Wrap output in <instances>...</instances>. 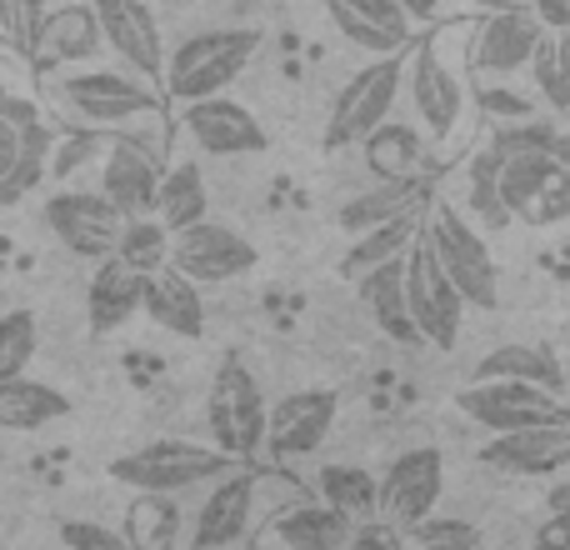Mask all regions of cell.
Returning a JSON list of instances; mask_svg holds the SVG:
<instances>
[{
    "label": "cell",
    "instance_id": "1",
    "mask_svg": "<svg viewBox=\"0 0 570 550\" xmlns=\"http://www.w3.org/2000/svg\"><path fill=\"white\" fill-rule=\"evenodd\" d=\"M261 40L266 36L256 26H220V30H200V36L180 40L166 56V90L180 106L206 96H226V86H236V76L256 60Z\"/></svg>",
    "mask_w": 570,
    "mask_h": 550
},
{
    "label": "cell",
    "instance_id": "2",
    "mask_svg": "<svg viewBox=\"0 0 570 550\" xmlns=\"http://www.w3.org/2000/svg\"><path fill=\"white\" fill-rule=\"evenodd\" d=\"M230 471H236V455H226L220 445H196V441H156L110 461V481L130 485L140 495H176V491H190V485L220 481Z\"/></svg>",
    "mask_w": 570,
    "mask_h": 550
},
{
    "label": "cell",
    "instance_id": "3",
    "mask_svg": "<svg viewBox=\"0 0 570 550\" xmlns=\"http://www.w3.org/2000/svg\"><path fill=\"white\" fill-rule=\"evenodd\" d=\"M425 240H431L445 275L455 281V291L465 295V305L495 311V301H501V271H495L491 246H485V236L471 226V216L455 210L451 200H435V206L425 210Z\"/></svg>",
    "mask_w": 570,
    "mask_h": 550
},
{
    "label": "cell",
    "instance_id": "4",
    "mask_svg": "<svg viewBox=\"0 0 570 550\" xmlns=\"http://www.w3.org/2000/svg\"><path fill=\"white\" fill-rule=\"evenodd\" d=\"M405 90V56H371V66H361L341 86L331 106V126H325V146L345 150L361 146L375 126H385Z\"/></svg>",
    "mask_w": 570,
    "mask_h": 550
},
{
    "label": "cell",
    "instance_id": "5",
    "mask_svg": "<svg viewBox=\"0 0 570 550\" xmlns=\"http://www.w3.org/2000/svg\"><path fill=\"white\" fill-rule=\"evenodd\" d=\"M405 301H411V321H415V331H421V341L435 345V351H455L461 321H465V295L455 291V281L445 275L441 261H435L425 230H421V240L405 251Z\"/></svg>",
    "mask_w": 570,
    "mask_h": 550
},
{
    "label": "cell",
    "instance_id": "6",
    "mask_svg": "<svg viewBox=\"0 0 570 550\" xmlns=\"http://www.w3.org/2000/svg\"><path fill=\"white\" fill-rule=\"evenodd\" d=\"M455 405H461L475 425H485L491 435L570 421V405L561 395L546 391V385H531V381H471L455 395Z\"/></svg>",
    "mask_w": 570,
    "mask_h": 550
},
{
    "label": "cell",
    "instance_id": "7",
    "mask_svg": "<svg viewBox=\"0 0 570 550\" xmlns=\"http://www.w3.org/2000/svg\"><path fill=\"white\" fill-rule=\"evenodd\" d=\"M271 425V401L261 391V381L240 361H226L210 381V435L226 455H256L266 445Z\"/></svg>",
    "mask_w": 570,
    "mask_h": 550
},
{
    "label": "cell",
    "instance_id": "8",
    "mask_svg": "<svg viewBox=\"0 0 570 550\" xmlns=\"http://www.w3.org/2000/svg\"><path fill=\"white\" fill-rule=\"evenodd\" d=\"M501 200L511 220L525 226H561L570 216V166L561 156H505Z\"/></svg>",
    "mask_w": 570,
    "mask_h": 550
},
{
    "label": "cell",
    "instance_id": "9",
    "mask_svg": "<svg viewBox=\"0 0 570 550\" xmlns=\"http://www.w3.org/2000/svg\"><path fill=\"white\" fill-rule=\"evenodd\" d=\"M60 100L76 110V120L100 130H120L140 116H156L160 96L140 76H116V70H86V76L60 80Z\"/></svg>",
    "mask_w": 570,
    "mask_h": 550
},
{
    "label": "cell",
    "instance_id": "10",
    "mask_svg": "<svg viewBox=\"0 0 570 550\" xmlns=\"http://www.w3.org/2000/svg\"><path fill=\"white\" fill-rule=\"evenodd\" d=\"M46 226L70 256L106 261V256H116L126 216H120L100 190H56V196L46 200Z\"/></svg>",
    "mask_w": 570,
    "mask_h": 550
},
{
    "label": "cell",
    "instance_id": "11",
    "mask_svg": "<svg viewBox=\"0 0 570 550\" xmlns=\"http://www.w3.org/2000/svg\"><path fill=\"white\" fill-rule=\"evenodd\" d=\"M441 495H445V455L435 445L401 451L381 475V515L395 521L401 531H411L425 515H435Z\"/></svg>",
    "mask_w": 570,
    "mask_h": 550
},
{
    "label": "cell",
    "instance_id": "12",
    "mask_svg": "<svg viewBox=\"0 0 570 550\" xmlns=\"http://www.w3.org/2000/svg\"><path fill=\"white\" fill-rule=\"evenodd\" d=\"M256 526V475L230 471L196 505V521L186 531V550H240Z\"/></svg>",
    "mask_w": 570,
    "mask_h": 550
},
{
    "label": "cell",
    "instance_id": "13",
    "mask_svg": "<svg viewBox=\"0 0 570 550\" xmlns=\"http://www.w3.org/2000/svg\"><path fill=\"white\" fill-rule=\"evenodd\" d=\"M170 266H180L196 285H226L236 275H246L256 266V246L246 236H236L220 220H196V226L176 230L170 240Z\"/></svg>",
    "mask_w": 570,
    "mask_h": 550
},
{
    "label": "cell",
    "instance_id": "14",
    "mask_svg": "<svg viewBox=\"0 0 570 550\" xmlns=\"http://www.w3.org/2000/svg\"><path fill=\"white\" fill-rule=\"evenodd\" d=\"M100 16V36L106 50H116L140 80H166V40H160V20L146 0H90Z\"/></svg>",
    "mask_w": 570,
    "mask_h": 550
},
{
    "label": "cell",
    "instance_id": "15",
    "mask_svg": "<svg viewBox=\"0 0 570 550\" xmlns=\"http://www.w3.org/2000/svg\"><path fill=\"white\" fill-rule=\"evenodd\" d=\"M166 176V160L140 150L120 130H110L106 156H100V196L120 210V216H156V190Z\"/></svg>",
    "mask_w": 570,
    "mask_h": 550
},
{
    "label": "cell",
    "instance_id": "16",
    "mask_svg": "<svg viewBox=\"0 0 570 550\" xmlns=\"http://www.w3.org/2000/svg\"><path fill=\"white\" fill-rule=\"evenodd\" d=\"M180 126H186V136L196 140V150H206V156H261V150H266V126L230 96L190 100Z\"/></svg>",
    "mask_w": 570,
    "mask_h": 550
},
{
    "label": "cell",
    "instance_id": "17",
    "mask_svg": "<svg viewBox=\"0 0 570 550\" xmlns=\"http://www.w3.org/2000/svg\"><path fill=\"white\" fill-rule=\"evenodd\" d=\"M335 411H341V395L335 391H291L271 405V425H266V451L281 455V461H295V455H311L315 445H325L335 425Z\"/></svg>",
    "mask_w": 570,
    "mask_h": 550
},
{
    "label": "cell",
    "instance_id": "18",
    "mask_svg": "<svg viewBox=\"0 0 570 550\" xmlns=\"http://www.w3.org/2000/svg\"><path fill=\"white\" fill-rule=\"evenodd\" d=\"M481 465L505 471V475H541V481H556V475L570 471V421L491 435V441L481 445Z\"/></svg>",
    "mask_w": 570,
    "mask_h": 550
},
{
    "label": "cell",
    "instance_id": "19",
    "mask_svg": "<svg viewBox=\"0 0 570 550\" xmlns=\"http://www.w3.org/2000/svg\"><path fill=\"white\" fill-rule=\"evenodd\" d=\"M405 90H411L415 120H421L431 136H451V130L461 126L465 86H461V76L441 60L435 46H415V56L405 60Z\"/></svg>",
    "mask_w": 570,
    "mask_h": 550
},
{
    "label": "cell",
    "instance_id": "20",
    "mask_svg": "<svg viewBox=\"0 0 570 550\" xmlns=\"http://www.w3.org/2000/svg\"><path fill=\"white\" fill-rule=\"evenodd\" d=\"M541 36H546V26L535 20V10L485 16L471 40V66L491 80H511L515 70H531V56H535V46H541Z\"/></svg>",
    "mask_w": 570,
    "mask_h": 550
},
{
    "label": "cell",
    "instance_id": "21",
    "mask_svg": "<svg viewBox=\"0 0 570 550\" xmlns=\"http://www.w3.org/2000/svg\"><path fill=\"white\" fill-rule=\"evenodd\" d=\"M325 16L365 56H401L411 46V10L401 0H325Z\"/></svg>",
    "mask_w": 570,
    "mask_h": 550
},
{
    "label": "cell",
    "instance_id": "22",
    "mask_svg": "<svg viewBox=\"0 0 570 550\" xmlns=\"http://www.w3.org/2000/svg\"><path fill=\"white\" fill-rule=\"evenodd\" d=\"M140 311H146V275L130 271L120 256L96 261V275H90V291H86L90 331L110 335V331H120V325L136 321Z\"/></svg>",
    "mask_w": 570,
    "mask_h": 550
},
{
    "label": "cell",
    "instance_id": "23",
    "mask_svg": "<svg viewBox=\"0 0 570 550\" xmlns=\"http://www.w3.org/2000/svg\"><path fill=\"white\" fill-rule=\"evenodd\" d=\"M146 315L150 325H160V331L180 335V341H196L200 331H206V301H200V285L190 281L180 266H160L146 275Z\"/></svg>",
    "mask_w": 570,
    "mask_h": 550
},
{
    "label": "cell",
    "instance_id": "24",
    "mask_svg": "<svg viewBox=\"0 0 570 550\" xmlns=\"http://www.w3.org/2000/svg\"><path fill=\"white\" fill-rule=\"evenodd\" d=\"M355 295H361V305L375 315V325H381L395 345H421V331H415V321H411V301H405V256L385 261V266H375L371 275H361Z\"/></svg>",
    "mask_w": 570,
    "mask_h": 550
},
{
    "label": "cell",
    "instance_id": "25",
    "mask_svg": "<svg viewBox=\"0 0 570 550\" xmlns=\"http://www.w3.org/2000/svg\"><path fill=\"white\" fill-rule=\"evenodd\" d=\"M106 50V36H100V16L96 6H60L46 16L36 40V56L56 60V66H80V60H96Z\"/></svg>",
    "mask_w": 570,
    "mask_h": 550
},
{
    "label": "cell",
    "instance_id": "26",
    "mask_svg": "<svg viewBox=\"0 0 570 550\" xmlns=\"http://www.w3.org/2000/svg\"><path fill=\"white\" fill-rule=\"evenodd\" d=\"M271 536H276L285 550H351L355 521L325 501H305V505L281 511L276 521H271Z\"/></svg>",
    "mask_w": 570,
    "mask_h": 550
},
{
    "label": "cell",
    "instance_id": "27",
    "mask_svg": "<svg viewBox=\"0 0 570 550\" xmlns=\"http://www.w3.org/2000/svg\"><path fill=\"white\" fill-rule=\"evenodd\" d=\"M425 210H431V206H415V210H405V216H395V220H385V226H375V230H365V236H355V246L341 256V275H345V281L355 285L361 275H371L375 266H385V261H401L405 251L421 240Z\"/></svg>",
    "mask_w": 570,
    "mask_h": 550
},
{
    "label": "cell",
    "instance_id": "28",
    "mask_svg": "<svg viewBox=\"0 0 570 550\" xmlns=\"http://www.w3.org/2000/svg\"><path fill=\"white\" fill-rule=\"evenodd\" d=\"M471 381H531V385H546V391L561 395L566 365H561V355L546 351V345H495V351H485L481 361L471 365Z\"/></svg>",
    "mask_w": 570,
    "mask_h": 550
},
{
    "label": "cell",
    "instance_id": "29",
    "mask_svg": "<svg viewBox=\"0 0 570 550\" xmlns=\"http://www.w3.org/2000/svg\"><path fill=\"white\" fill-rule=\"evenodd\" d=\"M365 166L375 170V180H421L425 166V136L415 126H401V120H385L371 136L361 140Z\"/></svg>",
    "mask_w": 570,
    "mask_h": 550
},
{
    "label": "cell",
    "instance_id": "30",
    "mask_svg": "<svg viewBox=\"0 0 570 550\" xmlns=\"http://www.w3.org/2000/svg\"><path fill=\"white\" fill-rule=\"evenodd\" d=\"M66 411H70V401L56 385L30 381V375L0 381V425H6V431H46V425H56Z\"/></svg>",
    "mask_w": 570,
    "mask_h": 550
},
{
    "label": "cell",
    "instance_id": "31",
    "mask_svg": "<svg viewBox=\"0 0 570 550\" xmlns=\"http://www.w3.org/2000/svg\"><path fill=\"white\" fill-rule=\"evenodd\" d=\"M421 200H425V180H381L375 190L345 200L335 220H341V230H351V236H365V230H375V226H385V220L415 210Z\"/></svg>",
    "mask_w": 570,
    "mask_h": 550
},
{
    "label": "cell",
    "instance_id": "32",
    "mask_svg": "<svg viewBox=\"0 0 570 550\" xmlns=\"http://www.w3.org/2000/svg\"><path fill=\"white\" fill-rule=\"evenodd\" d=\"M210 210V196H206V176H200L196 160H180V166H166V176H160V190H156V216L160 226L176 236V230L196 226V220H206Z\"/></svg>",
    "mask_w": 570,
    "mask_h": 550
},
{
    "label": "cell",
    "instance_id": "33",
    "mask_svg": "<svg viewBox=\"0 0 570 550\" xmlns=\"http://www.w3.org/2000/svg\"><path fill=\"white\" fill-rule=\"evenodd\" d=\"M315 491H321L325 505H335L341 515H351L355 526L381 515V481L361 465H321L315 475Z\"/></svg>",
    "mask_w": 570,
    "mask_h": 550
},
{
    "label": "cell",
    "instance_id": "34",
    "mask_svg": "<svg viewBox=\"0 0 570 550\" xmlns=\"http://www.w3.org/2000/svg\"><path fill=\"white\" fill-rule=\"evenodd\" d=\"M491 150L495 156H561L570 166V136H561L551 116H525V120H505L491 130Z\"/></svg>",
    "mask_w": 570,
    "mask_h": 550
},
{
    "label": "cell",
    "instance_id": "35",
    "mask_svg": "<svg viewBox=\"0 0 570 550\" xmlns=\"http://www.w3.org/2000/svg\"><path fill=\"white\" fill-rule=\"evenodd\" d=\"M531 80H535V96L566 116L570 110V30H546L541 46L531 56Z\"/></svg>",
    "mask_w": 570,
    "mask_h": 550
},
{
    "label": "cell",
    "instance_id": "36",
    "mask_svg": "<svg viewBox=\"0 0 570 550\" xmlns=\"http://www.w3.org/2000/svg\"><path fill=\"white\" fill-rule=\"evenodd\" d=\"M50 150H56V136H50V126H36V130H26L20 136V156H16V166L0 176V210H10V206H20V200L30 196V190L46 180V170H50Z\"/></svg>",
    "mask_w": 570,
    "mask_h": 550
},
{
    "label": "cell",
    "instance_id": "37",
    "mask_svg": "<svg viewBox=\"0 0 570 550\" xmlns=\"http://www.w3.org/2000/svg\"><path fill=\"white\" fill-rule=\"evenodd\" d=\"M170 240L176 236L160 226V216H126V230H120L116 256L126 261L130 271L150 275V271H160L170 261Z\"/></svg>",
    "mask_w": 570,
    "mask_h": 550
},
{
    "label": "cell",
    "instance_id": "38",
    "mask_svg": "<svg viewBox=\"0 0 570 550\" xmlns=\"http://www.w3.org/2000/svg\"><path fill=\"white\" fill-rule=\"evenodd\" d=\"M465 206H471V216L491 230H501L505 220H511V210H505V200H501V156H495L491 146L471 160V176H465Z\"/></svg>",
    "mask_w": 570,
    "mask_h": 550
},
{
    "label": "cell",
    "instance_id": "39",
    "mask_svg": "<svg viewBox=\"0 0 570 550\" xmlns=\"http://www.w3.org/2000/svg\"><path fill=\"white\" fill-rule=\"evenodd\" d=\"M36 315L30 311H6L0 315V381H16V375L30 371L36 361Z\"/></svg>",
    "mask_w": 570,
    "mask_h": 550
},
{
    "label": "cell",
    "instance_id": "40",
    "mask_svg": "<svg viewBox=\"0 0 570 550\" xmlns=\"http://www.w3.org/2000/svg\"><path fill=\"white\" fill-rule=\"evenodd\" d=\"M475 526L465 521H441V515H425L421 526L405 531V550H475Z\"/></svg>",
    "mask_w": 570,
    "mask_h": 550
},
{
    "label": "cell",
    "instance_id": "41",
    "mask_svg": "<svg viewBox=\"0 0 570 550\" xmlns=\"http://www.w3.org/2000/svg\"><path fill=\"white\" fill-rule=\"evenodd\" d=\"M60 546L66 550H140L116 526H100V521H60Z\"/></svg>",
    "mask_w": 570,
    "mask_h": 550
},
{
    "label": "cell",
    "instance_id": "42",
    "mask_svg": "<svg viewBox=\"0 0 570 550\" xmlns=\"http://www.w3.org/2000/svg\"><path fill=\"white\" fill-rule=\"evenodd\" d=\"M50 16V0H10V30H6V46L26 50L36 56V40H40V26Z\"/></svg>",
    "mask_w": 570,
    "mask_h": 550
},
{
    "label": "cell",
    "instance_id": "43",
    "mask_svg": "<svg viewBox=\"0 0 570 550\" xmlns=\"http://www.w3.org/2000/svg\"><path fill=\"white\" fill-rule=\"evenodd\" d=\"M481 110L495 120V126H505V120H525V116H541V110H535V96H521V90H511V86H485L481 90Z\"/></svg>",
    "mask_w": 570,
    "mask_h": 550
},
{
    "label": "cell",
    "instance_id": "44",
    "mask_svg": "<svg viewBox=\"0 0 570 550\" xmlns=\"http://www.w3.org/2000/svg\"><path fill=\"white\" fill-rule=\"evenodd\" d=\"M351 550H405V531L395 521H385V515H371V521L355 526Z\"/></svg>",
    "mask_w": 570,
    "mask_h": 550
},
{
    "label": "cell",
    "instance_id": "45",
    "mask_svg": "<svg viewBox=\"0 0 570 550\" xmlns=\"http://www.w3.org/2000/svg\"><path fill=\"white\" fill-rule=\"evenodd\" d=\"M96 150H100L96 136H80V140H66V146H56V150H50V176H76V170L86 166Z\"/></svg>",
    "mask_w": 570,
    "mask_h": 550
},
{
    "label": "cell",
    "instance_id": "46",
    "mask_svg": "<svg viewBox=\"0 0 570 550\" xmlns=\"http://www.w3.org/2000/svg\"><path fill=\"white\" fill-rule=\"evenodd\" d=\"M0 120H10L16 130H36V126H46L40 120V106L30 96H16V90H6L0 86Z\"/></svg>",
    "mask_w": 570,
    "mask_h": 550
},
{
    "label": "cell",
    "instance_id": "47",
    "mask_svg": "<svg viewBox=\"0 0 570 550\" xmlns=\"http://www.w3.org/2000/svg\"><path fill=\"white\" fill-rule=\"evenodd\" d=\"M531 550H570V511H551L531 536Z\"/></svg>",
    "mask_w": 570,
    "mask_h": 550
},
{
    "label": "cell",
    "instance_id": "48",
    "mask_svg": "<svg viewBox=\"0 0 570 550\" xmlns=\"http://www.w3.org/2000/svg\"><path fill=\"white\" fill-rule=\"evenodd\" d=\"M531 10L546 30H570V0H535Z\"/></svg>",
    "mask_w": 570,
    "mask_h": 550
},
{
    "label": "cell",
    "instance_id": "49",
    "mask_svg": "<svg viewBox=\"0 0 570 550\" xmlns=\"http://www.w3.org/2000/svg\"><path fill=\"white\" fill-rule=\"evenodd\" d=\"M20 136H26V130H16L10 120H0V176H6V170L16 166V156H20Z\"/></svg>",
    "mask_w": 570,
    "mask_h": 550
},
{
    "label": "cell",
    "instance_id": "50",
    "mask_svg": "<svg viewBox=\"0 0 570 550\" xmlns=\"http://www.w3.org/2000/svg\"><path fill=\"white\" fill-rule=\"evenodd\" d=\"M475 10H485V16H501V10H531L535 0H471Z\"/></svg>",
    "mask_w": 570,
    "mask_h": 550
},
{
    "label": "cell",
    "instance_id": "51",
    "mask_svg": "<svg viewBox=\"0 0 570 550\" xmlns=\"http://www.w3.org/2000/svg\"><path fill=\"white\" fill-rule=\"evenodd\" d=\"M546 505H551V511H570V475H556V485H551V495H546Z\"/></svg>",
    "mask_w": 570,
    "mask_h": 550
},
{
    "label": "cell",
    "instance_id": "52",
    "mask_svg": "<svg viewBox=\"0 0 570 550\" xmlns=\"http://www.w3.org/2000/svg\"><path fill=\"white\" fill-rule=\"evenodd\" d=\"M405 10H411V20H425V16H435V10L445 6V0H401Z\"/></svg>",
    "mask_w": 570,
    "mask_h": 550
},
{
    "label": "cell",
    "instance_id": "53",
    "mask_svg": "<svg viewBox=\"0 0 570 550\" xmlns=\"http://www.w3.org/2000/svg\"><path fill=\"white\" fill-rule=\"evenodd\" d=\"M561 365H566V385H561V401L570 405V345H566V355H561Z\"/></svg>",
    "mask_w": 570,
    "mask_h": 550
},
{
    "label": "cell",
    "instance_id": "54",
    "mask_svg": "<svg viewBox=\"0 0 570 550\" xmlns=\"http://www.w3.org/2000/svg\"><path fill=\"white\" fill-rule=\"evenodd\" d=\"M10 30V0H0V36Z\"/></svg>",
    "mask_w": 570,
    "mask_h": 550
},
{
    "label": "cell",
    "instance_id": "55",
    "mask_svg": "<svg viewBox=\"0 0 570 550\" xmlns=\"http://www.w3.org/2000/svg\"><path fill=\"white\" fill-rule=\"evenodd\" d=\"M6 66H16V56H10L6 46H0V70H6Z\"/></svg>",
    "mask_w": 570,
    "mask_h": 550
},
{
    "label": "cell",
    "instance_id": "56",
    "mask_svg": "<svg viewBox=\"0 0 570 550\" xmlns=\"http://www.w3.org/2000/svg\"><path fill=\"white\" fill-rule=\"evenodd\" d=\"M250 550H261V546H250Z\"/></svg>",
    "mask_w": 570,
    "mask_h": 550
},
{
    "label": "cell",
    "instance_id": "57",
    "mask_svg": "<svg viewBox=\"0 0 570 550\" xmlns=\"http://www.w3.org/2000/svg\"><path fill=\"white\" fill-rule=\"evenodd\" d=\"M60 550H66V546H60Z\"/></svg>",
    "mask_w": 570,
    "mask_h": 550
}]
</instances>
